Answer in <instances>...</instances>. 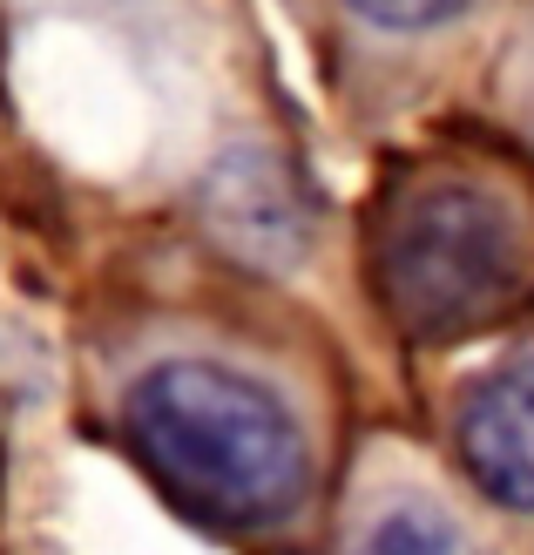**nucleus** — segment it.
<instances>
[{"instance_id": "1", "label": "nucleus", "mask_w": 534, "mask_h": 555, "mask_svg": "<svg viewBox=\"0 0 534 555\" xmlns=\"http://www.w3.org/2000/svg\"><path fill=\"white\" fill-rule=\"evenodd\" d=\"M116 427L162 502L231 542H291L318 502V448L304 413L237 359H149L122 386Z\"/></svg>"}, {"instance_id": "4", "label": "nucleus", "mask_w": 534, "mask_h": 555, "mask_svg": "<svg viewBox=\"0 0 534 555\" xmlns=\"http://www.w3.org/2000/svg\"><path fill=\"white\" fill-rule=\"evenodd\" d=\"M454 461L487 508L534 515V352H515L460 386Z\"/></svg>"}, {"instance_id": "3", "label": "nucleus", "mask_w": 534, "mask_h": 555, "mask_svg": "<svg viewBox=\"0 0 534 555\" xmlns=\"http://www.w3.org/2000/svg\"><path fill=\"white\" fill-rule=\"evenodd\" d=\"M204 224L223 251H237L258 271H291L312 251V197H304L285 150L271 143H237L210 163Z\"/></svg>"}, {"instance_id": "6", "label": "nucleus", "mask_w": 534, "mask_h": 555, "mask_svg": "<svg viewBox=\"0 0 534 555\" xmlns=\"http://www.w3.org/2000/svg\"><path fill=\"white\" fill-rule=\"evenodd\" d=\"M346 8H352L359 21L386 27V35H427V27L460 21L473 0H346Z\"/></svg>"}, {"instance_id": "5", "label": "nucleus", "mask_w": 534, "mask_h": 555, "mask_svg": "<svg viewBox=\"0 0 534 555\" xmlns=\"http://www.w3.org/2000/svg\"><path fill=\"white\" fill-rule=\"evenodd\" d=\"M331 555H494V542L427 475H386L346 502Z\"/></svg>"}, {"instance_id": "2", "label": "nucleus", "mask_w": 534, "mask_h": 555, "mask_svg": "<svg viewBox=\"0 0 534 555\" xmlns=\"http://www.w3.org/2000/svg\"><path fill=\"white\" fill-rule=\"evenodd\" d=\"M373 278L413 339H467L534 285L528 217L467 170H427L386 204Z\"/></svg>"}]
</instances>
